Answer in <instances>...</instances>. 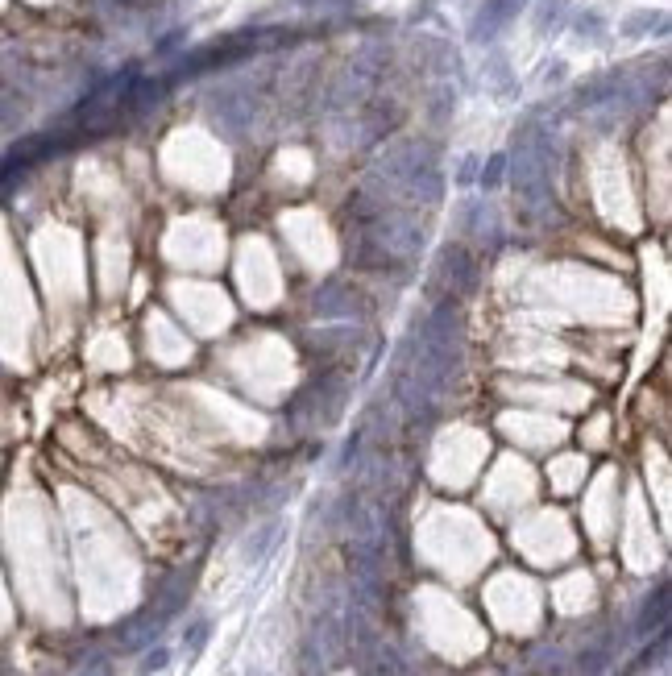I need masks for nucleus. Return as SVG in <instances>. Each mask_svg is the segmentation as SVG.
Listing matches in <instances>:
<instances>
[{"label":"nucleus","instance_id":"obj_10","mask_svg":"<svg viewBox=\"0 0 672 676\" xmlns=\"http://www.w3.org/2000/svg\"><path fill=\"white\" fill-rule=\"evenodd\" d=\"M25 117V96L17 83L9 79H0V125H17Z\"/></svg>","mask_w":672,"mask_h":676},{"label":"nucleus","instance_id":"obj_5","mask_svg":"<svg viewBox=\"0 0 672 676\" xmlns=\"http://www.w3.org/2000/svg\"><path fill=\"white\" fill-rule=\"evenodd\" d=\"M523 5H527V0H486V5L473 13V21H469V42L490 46V42L519 17Z\"/></svg>","mask_w":672,"mask_h":676},{"label":"nucleus","instance_id":"obj_7","mask_svg":"<svg viewBox=\"0 0 672 676\" xmlns=\"http://www.w3.org/2000/svg\"><path fill=\"white\" fill-rule=\"evenodd\" d=\"M569 13H573V0H536V9H531L536 34L540 38H556L569 25Z\"/></svg>","mask_w":672,"mask_h":676},{"label":"nucleus","instance_id":"obj_11","mask_svg":"<svg viewBox=\"0 0 672 676\" xmlns=\"http://www.w3.org/2000/svg\"><path fill=\"white\" fill-rule=\"evenodd\" d=\"M502 179H507V154H490V162L482 166V175H478V187L494 191V187H502Z\"/></svg>","mask_w":672,"mask_h":676},{"label":"nucleus","instance_id":"obj_1","mask_svg":"<svg viewBox=\"0 0 672 676\" xmlns=\"http://www.w3.org/2000/svg\"><path fill=\"white\" fill-rule=\"evenodd\" d=\"M366 299H361L357 287L349 283H324L312 291V316L328 320V324H353V320H366Z\"/></svg>","mask_w":672,"mask_h":676},{"label":"nucleus","instance_id":"obj_8","mask_svg":"<svg viewBox=\"0 0 672 676\" xmlns=\"http://www.w3.org/2000/svg\"><path fill=\"white\" fill-rule=\"evenodd\" d=\"M664 623H668V589L656 585V594H648V598H643V606H639L635 631H639V635H652V627L664 631Z\"/></svg>","mask_w":672,"mask_h":676},{"label":"nucleus","instance_id":"obj_9","mask_svg":"<svg viewBox=\"0 0 672 676\" xmlns=\"http://www.w3.org/2000/svg\"><path fill=\"white\" fill-rule=\"evenodd\" d=\"M573 34H577L581 42L598 46V42H606V38H610V21H606L598 9H585V13H577V17H573Z\"/></svg>","mask_w":672,"mask_h":676},{"label":"nucleus","instance_id":"obj_12","mask_svg":"<svg viewBox=\"0 0 672 676\" xmlns=\"http://www.w3.org/2000/svg\"><path fill=\"white\" fill-rule=\"evenodd\" d=\"M166 664H171V652H166V647H150V652L142 656V664H137V672L150 676V672H162Z\"/></svg>","mask_w":672,"mask_h":676},{"label":"nucleus","instance_id":"obj_4","mask_svg":"<svg viewBox=\"0 0 672 676\" xmlns=\"http://www.w3.org/2000/svg\"><path fill=\"white\" fill-rule=\"evenodd\" d=\"M457 216H461V233H465L469 241L486 245L490 253L502 249V216H498L494 204H486V200H465V204L457 208Z\"/></svg>","mask_w":672,"mask_h":676},{"label":"nucleus","instance_id":"obj_13","mask_svg":"<svg viewBox=\"0 0 672 676\" xmlns=\"http://www.w3.org/2000/svg\"><path fill=\"white\" fill-rule=\"evenodd\" d=\"M208 631H212V627L204 623V618H200V623H191V631L183 635V647H187V652H200V647L208 643Z\"/></svg>","mask_w":672,"mask_h":676},{"label":"nucleus","instance_id":"obj_14","mask_svg":"<svg viewBox=\"0 0 672 676\" xmlns=\"http://www.w3.org/2000/svg\"><path fill=\"white\" fill-rule=\"evenodd\" d=\"M473 171H478V162H473V158H469V162L461 166V175H457V179H461V183H469V179H473Z\"/></svg>","mask_w":672,"mask_h":676},{"label":"nucleus","instance_id":"obj_3","mask_svg":"<svg viewBox=\"0 0 672 676\" xmlns=\"http://www.w3.org/2000/svg\"><path fill=\"white\" fill-rule=\"evenodd\" d=\"M473 283H478V262H473V253L465 245H448L432 266V287H444L448 295H453V291H469Z\"/></svg>","mask_w":672,"mask_h":676},{"label":"nucleus","instance_id":"obj_2","mask_svg":"<svg viewBox=\"0 0 672 676\" xmlns=\"http://www.w3.org/2000/svg\"><path fill=\"white\" fill-rule=\"evenodd\" d=\"M254 117H258V100L249 88H224V92L212 96V121L229 137L245 133L249 125H254Z\"/></svg>","mask_w":672,"mask_h":676},{"label":"nucleus","instance_id":"obj_6","mask_svg":"<svg viewBox=\"0 0 672 676\" xmlns=\"http://www.w3.org/2000/svg\"><path fill=\"white\" fill-rule=\"evenodd\" d=\"M652 34H668V17L664 9H635L619 21V38L639 42V38H652Z\"/></svg>","mask_w":672,"mask_h":676}]
</instances>
